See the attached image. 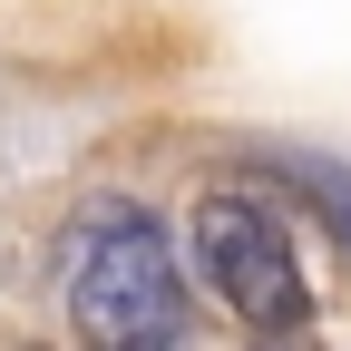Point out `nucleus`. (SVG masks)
<instances>
[{
	"instance_id": "nucleus-1",
	"label": "nucleus",
	"mask_w": 351,
	"mask_h": 351,
	"mask_svg": "<svg viewBox=\"0 0 351 351\" xmlns=\"http://www.w3.org/2000/svg\"><path fill=\"white\" fill-rule=\"evenodd\" d=\"M69 322L98 351H137V341H176L186 293H176V254L147 215H108L88 225L69 254Z\"/></svg>"
},
{
	"instance_id": "nucleus-2",
	"label": "nucleus",
	"mask_w": 351,
	"mask_h": 351,
	"mask_svg": "<svg viewBox=\"0 0 351 351\" xmlns=\"http://www.w3.org/2000/svg\"><path fill=\"white\" fill-rule=\"evenodd\" d=\"M195 263H205V283L225 293L254 332H293L313 313V302H302V274H293V234L263 205H244V195H205L195 205Z\"/></svg>"
}]
</instances>
